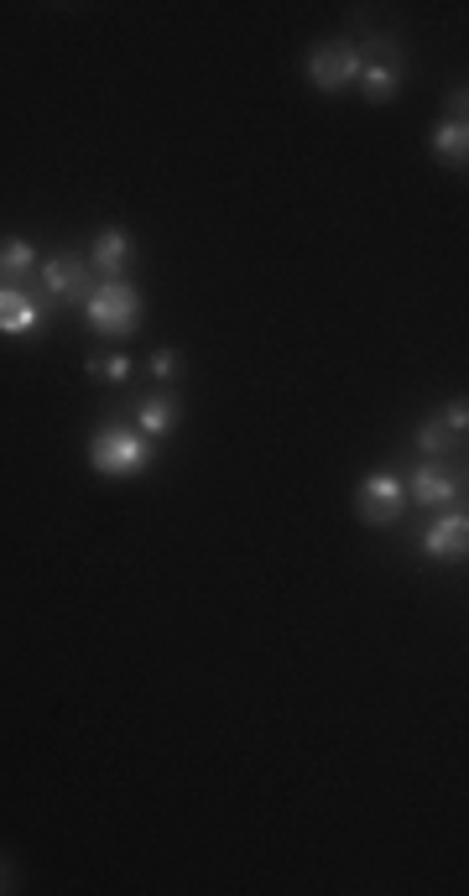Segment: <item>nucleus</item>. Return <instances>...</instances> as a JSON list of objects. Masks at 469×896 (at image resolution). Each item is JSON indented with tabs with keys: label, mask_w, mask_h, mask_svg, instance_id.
<instances>
[{
	"label": "nucleus",
	"mask_w": 469,
	"mask_h": 896,
	"mask_svg": "<svg viewBox=\"0 0 469 896\" xmlns=\"http://www.w3.org/2000/svg\"><path fill=\"white\" fill-rule=\"evenodd\" d=\"M42 288H48V298L58 308L68 303H89V292H95V272H89V261L79 256H52L42 261Z\"/></svg>",
	"instance_id": "obj_6"
},
{
	"label": "nucleus",
	"mask_w": 469,
	"mask_h": 896,
	"mask_svg": "<svg viewBox=\"0 0 469 896\" xmlns=\"http://www.w3.org/2000/svg\"><path fill=\"white\" fill-rule=\"evenodd\" d=\"M355 512L365 527H397L407 512V485L397 480V475H387V469H375V475H365L355 490Z\"/></svg>",
	"instance_id": "obj_4"
},
{
	"label": "nucleus",
	"mask_w": 469,
	"mask_h": 896,
	"mask_svg": "<svg viewBox=\"0 0 469 896\" xmlns=\"http://www.w3.org/2000/svg\"><path fill=\"white\" fill-rule=\"evenodd\" d=\"M402 485H407V500H418V506H453L459 500V480L443 465H418Z\"/></svg>",
	"instance_id": "obj_9"
},
{
	"label": "nucleus",
	"mask_w": 469,
	"mask_h": 896,
	"mask_svg": "<svg viewBox=\"0 0 469 896\" xmlns=\"http://www.w3.org/2000/svg\"><path fill=\"white\" fill-rule=\"evenodd\" d=\"M355 84L365 89L371 105H391V99L402 95V52H397L391 37H375L371 52H360V79Z\"/></svg>",
	"instance_id": "obj_3"
},
{
	"label": "nucleus",
	"mask_w": 469,
	"mask_h": 896,
	"mask_svg": "<svg viewBox=\"0 0 469 896\" xmlns=\"http://www.w3.org/2000/svg\"><path fill=\"white\" fill-rule=\"evenodd\" d=\"M178 422H183V407L173 397H163V391L136 407V432H141V438H167Z\"/></svg>",
	"instance_id": "obj_11"
},
{
	"label": "nucleus",
	"mask_w": 469,
	"mask_h": 896,
	"mask_svg": "<svg viewBox=\"0 0 469 896\" xmlns=\"http://www.w3.org/2000/svg\"><path fill=\"white\" fill-rule=\"evenodd\" d=\"M418 448H422V454H433V459H438V454H449V448H453V432H449V428H443V422H438V417H433V422H422V428H418Z\"/></svg>",
	"instance_id": "obj_15"
},
{
	"label": "nucleus",
	"mask_w": 469,
	"mask_h": 896,
	"mask_svg": "<svg viewBox=\"0 0 469 896\" xmlns=\"http://www.w3.org/2000/svg\"><path fill=\"white\" fill-rule=\"evenodd\" d=\"M433 152L443 167H459L465 173V162H469V126L465 120H443V126L433 130Z\"/></svg>",
	"instance_id": "obj_12"
},
{
	"label": "nucleus",
	"mask_w": 469,
	"mask_h": 896,
	"mask_svg": "<svg viewBox=\"0 0 469 896\" xmlns=\"http://www.w3.org/2000/svg\"><path fill=\"white\" fill-rule=\"evenodd\" d=\"M152 438H141L136 428H126V422H110V428H99L95 438H89V465H95V475H105V480H130V475H141L146 465H152Z\"/></svg>",
	"instance_id": "obj_1"
},
{
	"label": "nucleus",
	"mask_w": 469,
	"mask_h": 896,
	"mask_svg": "<svg viewBox=\"0 0 469 896\" xmlns=\"http://www.w3.org/2000/svg\"><path fill=\"white\" fill-rule=\"evenodd\" d=\"M438 422H443V428H449L453 438H465V428H469V407H465V397H459V401H449V407H443V417H438Z\"/></svg>",
	"instance_id": "obj_16"
},
{
	"label": "nucleus",
	"mask_w": 469,
	"mask_h": 896,
	"mask_svg": "<svg viewBox=\"0 0 469 896\" xmlns=\"http://www.w3.org/2000/svg\"><path fill=\"white\" fill-rule=\"evenodd\" d=\"M422 553L438 563H459L469 553V516L459 506H443V516L422 532Z\"/></svg>",
	"instance_id": "obj_7"
},
{
	"label": "nucleus",
	"mask_w": 469,
	"mask_h": 896,
	"mask_svg": "<svg viewBox=\"0 0 469 896\" xmlns=\"http://www.w3.org/2000/svg\"><path fill=\"white\" fill-rule=\"evenodd\" d=\"M84 370H89L95 381H115V386L130 381V360H126V354H99V360H89Z\"/></svg>",
	"instance_id": "obj_14"
},
{
	"label": "nucleus",
	"mask_w": 469,
	"mask_h": 896,
	"mask_svg": "<svg viewBox=\"0 0 469 896\" xmlns=\"http://www.w3.org/2000/svg\"><path fill=\"white\" fill-rule=\"evenodd\" d=\"M360 79V48L355 42H319L307 52V84L319 95H340Z\"/></svg>",
	"instance_id": "obj_5"
},
{
	"label": "nucleus",
	"mask_w": 469,
	"mask_h": 896,
	"mask_svg": "<svg viewBox=\"0 0 469 896\" xmlns=\"http://www.w3.org/2000/svg\"><path fill=\"white\" fill-rule=\"evenodd\" d=\"M130 256H136V241H130L126 230H115V224L89 241V272H95L99 282H126Z\"/></svg>",
	"instance_id": "obj_8"
},
{
	"label": "nucleus",
	"mask_w": 469,
	"mask_h": 896,
	"mask_svg": "<svg viewBox=\"0 0 469 896\" xmlns=\"http://www.w3.org/2000/svg\"><path fill=\"white\" fill-rule=\"evenodd\" d=\"M0 880H6V865H0Z\"/></svg>",
	"instance_id": "obj_18"
},
{
	"label": "nucleus",
	"mask_w": 469,
	"mask_h": 896,
	"mask_svg": "<svg viewBox=\"0 0 469 896\" xmlns=\"http://www.w3.org/2000/svg\"><path fill=\"white\" fill-rule=\"evenodd\" d=\"M32 266H37V251H32V241H0V276L6 282H21V276H32Z\"/></svg>",
	"instance_id": "obj_13"
},
{
	"label": "nucleus",
	"mask_w": 469,
	"mask_h": 896,
	"mask_svg": "<svg viewBox=\"0 0 469 896\" xmlns=\"http://www.w3.org/2000/svg\"><path fill=\"white\" fill-rule=\"evenodd\" d=\"M141 313H146V303L130 282H95L89 303H84L89 329L105 334V339H130L136 329H141Z\"/></svg>",
	"instance_id": "obj_2"
},
{
	"label": "nucleus",
	"mask_w": 469,
	"mask_h": 896,
	"mask_svg": "<svg viewBox=\"0 0 469 896\" xmlns=\"http://www.w3.org/2000/svg\"><path fill=\"white\" fill-rule=\"evenodd\" d=\"M178 370H183L178 350H157V354H152V376H157V381H173Z\"/></svg>",
	"instance_id": "obj_17"
},
{
	"label": "nucleus",
	"mask_w": 469,
	"mask_h": 896,
	"mask_svg": "<svg viewBox=\"0 0 469 896\" xmlns=\"http://www.w3.org/2000/svg\"><path fill=\"white\" fill-rule=\"evenodd\" d=\"M37 329H42V308L21 288H0V334L27 339V334H37Z\"/></svg>",
	"instance_id": "obj_10"
}]
</instances>
